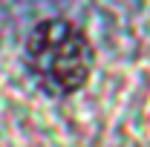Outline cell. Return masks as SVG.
I'll return each instance as SVG.
<instances>
[{"instance_id":"obj_1","label":"cell","mask_w":150,"mask_h":147,"mask_svg":"<svg viewBox=\"0 0 150 147\" xmlns=\"http://www.w3.org/2000/svg\"><path fill=\"white\" fill-rule=\"evenodd\" d=\"M26 66L49 95H72L93 72V46L75 23L43 20L26 40Z\"/></svg>"}]
</instances>
